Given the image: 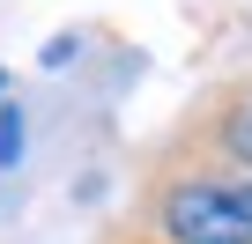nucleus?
Segmentation results:
<instances>
[{"instance_id":"f257e3e1","label":"nucleus","mask_w":252,"mask_h":244,"mask_svg":"<svg viewBox=\"0 0 252 244\" xmlns=\"http://www.w3.org/2000/svg\"><path fill=\"white\" fill-rule=\"evenodd\" d=\"M141 229L163 244H252V170L171 141L149 170Z\"/></svg>"},{"instance_id":"f03ea898","label":"nucleus","mask_w":252,"mask_h":244,"mask_svg":"<svg viewBox=\"0 0 252 244\" xmlns=\"http://www.w3.org/2000/svg\"><path fill=\"white\" fill-rule=\"evenodd\" d=\"M23 134H30L23 104H15V96H0V170H15V163H23Z\"/></svg>"},{"instance_id":"7ed1b4c3","label":"nucleus","mask_w":252,"mask_h":244,"mask_svg":"<svg viewBox=\"0 0 252 244\" xmlns=\"http://www.w3.org/2000/svg\"><path fill=\"white\" fill-rule=\"evenodd\" d=\"M74 52H82V45H74V37H52V45H45V67H67V59H74Z\"/></svg>"},{"instance_id":"20e7f679","label":"nucleus","mask_w":252,"mask_h":244,"mask_svg":"<svg viewBox=\"0 0 252 244\" xmlns=\"http://www.w3.org/2000/svg\"><path fill=\"white\" fill-rule=\"evenodd\" d=\"M0 96H8V67H0Z\"/></svg>"},{"instance_id":"39448f33","label":"nucleus","mask_w":252,"mask_h":244,"mask_svg":"<svg viewBox=\"0 0 252 244\" xmlns=\"http://www.w3.org/2000/svg\"><path fill=\"white\" fill-rule=\"evenodd\" d=\"M134 244H163V237H134Z\"/></svg>"}]
</instances>
